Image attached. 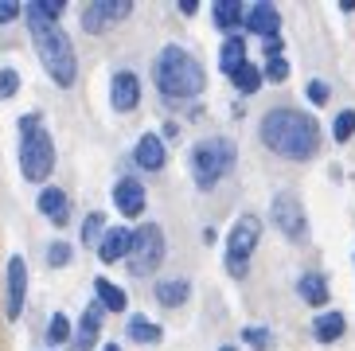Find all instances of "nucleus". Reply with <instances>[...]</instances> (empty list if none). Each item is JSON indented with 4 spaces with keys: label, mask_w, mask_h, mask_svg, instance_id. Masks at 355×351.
<instances>
[{
    "label": "nucleus",
    "mask_w": 355,
    "mask_h": 351,
    "mask_svg": "<svg viewBox=\"0 0 355 351\" xmlns=\"http://www.w3.org/2000/svg\"><path fill=\"white\" fill-rule=\"evenodd\" d=\"M102 332V305H90L83 312V324H78V336H74V351H90Z\"/></svg>",
    "instance_id": "15"
},
{
    "label": "nucleus",
    "mask_w": 355,
    "mask_h": 351,
    "mask_svg": "<svg viewBox=\"0 0 355 351\" xmlns=\"http://www.w3.org/2000/svg\"><path fill=\"white\" fill-rule=\"evenodd\" d=\"M153 78H157V90L164 94L168 102H188V98H196L199 90H203V67H199V59H191L184 47H176V43H168L164 51L157 55V62H153Z\"/></svg>",
    "instance_id": "3"
},
{
    "label": "nucleus",
    "mask_w": 355,
    "mask_h": 351,
    "mask_svg": "<svg viewBox=\"0 0 355 351\" xmlns=\"http://www.w3.org/2000/svg\"><path fill=\"white\" fill-rule=\"evenodd\" d=\"M242 24H246L254 35H266V40H277V31H282V16H277L273 4H254V8H246Z\"/></svg>",
    "instance_id": "13"
},
{
    "label": "nucleus",
    "mask_w": 355,
    "mask_h": 351,
    "mask_svg": "<svg viewBox=\"0 0 355 351\" xmlns=\"http://www.w3.org/2000/svg\"><path fill=\"white\" fill-rule=\"evenodd\" d=\"M261 78H270V83H285V78H289V62H285L282 55L266 59V67H261Z\"/></svg>",
    "instance_id": "27"
},
{
    "label": "nucleus",
    "mask_w": 355,
    "mask_h": 351,
    "mask_svg": "<svg viewBox=\"0 0 355 351\" xmlns=\"http://www.w3.org/2000/svg\"><path fill=\"white\" fill-rule=\"evenodd\" d=\"M137 164L148 168V172H157V168L164 164V141H160L157 133H145L137 141Z\"/></svg>",
    "instance_id": "16"
},
{
    "label": "nucleus",
    "mask_w": 355,
    "mask_h": 351,
    "mask_svg": "<svg viewBox=\"0 0 355 351\" xmlns=\"http://www.w3.org/2000/svg\"><path fill=\"white\" fill-rule=\"evenodd\" d=\"M16 16H20V4L16 0H0V24H12Z\"/></svg>",
    "instance_id": "35"
},
{
    "label": "nucleus",
    "mask_w": 355,
    "mask_h": 351,
    "mask_svg": "<svg viewBox=\"0 0 355 351\" xmlns=\"http://www.w3.org/2000/svg\"><path fill=\"white\" fill-rule=\"evenodd\" d=\"M242 336H246V340H250L258 351H261V348H270V343H273V332H270V328H246Z\"/></svg>",
    "instance_id": "32"
},
{
    "label": "nucleus",
    "mask_w": 355,
    "mask_h": 351,
    "mask_svg": "<svg viewBox=\"0 0 355 351\" xmlns=\"http://www.w3.org/2000/svg\"><path fill=\"white\" fill-rule=\"evenodd\" d=\"M344 312H324V316H316L313 320V336L320 343H336L340 340V336H344Z\"/></svg>",
    "instance_id": "18"
},
{
    "label": "nucleus",
    "mask_w": 355,
    "mask_h": 351,
    "mask_svg": "<svg viewBox=\"0 0 355 351\" xmlns=\"http://www.w3.org/2000/svg\"><path fill=\"white\" fill-rule=\"evenodd\" d=\"M24 293H28V266L20 254L8 258V320H16L24 312Z\"/></svg>",
    "instance_id": "11"
},
{
    "label": "nucleus",
    "mask_w": 355,
    "mask_h": 351,
    "mask_svg": "<svg viewBox=\"0 0 355 351\" xmlns=\"http://www.w3.org/2000/svg\"><path fill=\"white\" fill-rule=\"evenodd\" d=\"M246 62V43H242V35H227V43H223V51H219V67H223V74H234Z\"/></svg>",
    "instance_id": "19"
},
{
    "label": "nucleus",
    "mask_w": 355,
    "mask_h": 351,
    "mask_svg": "<svg viewBox=\"0 0 355 351\" xmlns=\"http://www.w3.org/2000/svg\"><path fill=\"white\" fill-rule=\"evenodd\" d=\"M55 168V145H51V133L43 129V121L35 114L20 117V172L24 180L32 184H43Z\"/></svg>",
    "instance_id": "4"
},
{
    "label": "nucleus",
    "mask_w": 355,
    "mask_h": 351,
    "mask_svg": "<svg viewBox=\"0 0 355 351\" xmlns=\"http://www.w3.org/2000/svg\"><path fill=\"white\" fill-rule=\"evenodd\" d=\"M234 164V141L227 137H207L191 148V180L199 184V191H211Z\"/></svg>",
    "instance_id": "5"
},
{
    "label": "nucleus",
    "mask_w": 355,
    "mask_h": 351,
    "mask_svg": "<svg viewBox=\"0 0 355 351\" xmlns=\"http://www.w3.org/2000/svg\"><path fill=\"white\" fill-rule=\"evenodd\" d=\"M188 297H191V285L184 277H172V281H160V285H157V300H160V305H168V309L184 305Z\"/></svg>",
    "instance_id": "22"
},
{
    "label": "nucleus",
    "mask_w": 355,
    "mask_h": 351,
    "mask_svg": "<svg viewBox=\"0 0 355 351\" xmlns=\"http://www.w3.org/2000/svg\"><path fill=\"white\" fill-rule=\"evenodd\" d=\"M114 203H117V211H121L125 219H137V215H141V211H145V187H141V180H133V176L117 180Z\"/></svg>",
    "instance_id": "12"
},
{
    "label": "nucleus",
    "mask_w": 355,
    "mask_h": 351,
    "mask_svg": "<svg viewBox=\"0 0 355 351\" xmlns=\"http://www.w3.org/2000/svg\"><path fill=\"white\" fill-rule=\"evenodd\" d=\"M273 223H277V230H282L285 238H293V242H304V238H309V219H304V207L293 191H277V196H273Z\"/></svg>",
    "instance_id": "8"
},
{
    "label": "nucleus",
    "mask_w": 355,
    "mask_h": 351,
    "mask_svg": "<svg viewBox=\"0 0 355 351\" xmlns=\"http://www.w3.org/2000/svg\"><path fill=\"white\" fill-rule=\"evenodd\" d=\"M160 262H164V234H160V227L157 223L137 227L133 246H129V273L133 277H148Z\"/></svg>",
    "instance_id": "7"
},
{
    "label": "nucleus",
    "mask_w": 355,
    "mask_h": 351,
    "mask_svg": "<svg viewBox=\"0 0 355 351\" xmlns=\"http://www.w3.org/2000/svg\"><path fill=\"white\" fill-rule=\"evenodd\" d=\"M261 145L273 148L285 160H309V156L320 148V125L313 121L301 110H289V105H277L261 117Z\"/></svg>",
    "instance_id": "1"
},
{
    "label": "nucleus",
    "mask_w": 355,
    "mask_h": 351,
    "mask_svg": "<svg viewBox=\"0 0 355 351\" xmlns=\"http://www.w3.org/2000/svg\"><path fill=\"white\" fill-rule=\"evenodd\" d=\"M211 16H215V24H219V28L227 31V35H234V28L242 24V16H246V8H242L239 0H219Z\"/></svg>",
    "instance_id": "21"
},
{
    "label": "nucleus",
    "mask_w": 355,
    "mask_h": 351,
    "mask_svg": "<svg viewBox=\"0 0 355 351\" xmlns=\"http://www.w3.org/2000/svg\"><path fill=\"white\" fill-rule=\"evenodd\" d=\"M129 246H133V230L125 227H114V230H105L102 242H98V258L110 266V262H121L129 258Z\"/></svg>",
    "instance_id": "14"
},
{
    "label": "nucleus",
    "mask_w": 355,
    "mask_h": 351,
    "mask_svg": "<svg viewBox=\"0 0 355 351\" xmlns=\"http://www.w3.org/2000/svg\"><path fill=\"white\" fill-rule=\"evenodd\" d=\"M297 293H301L304 305H313V309H320L324 300H328V281H324V273H304L301 285H297Z\"/></svg>",
    "instance_id": "20"
},
{
    "label": "nucleus",
    "mask_w": 355,
    "mask_h": 351,
    "mask_svg": "<svg viewBox=\"0 0 355 351\" xmlns=\"http://www.w3.org/2000/svg\"><path fill=\"white\" fill-rule=\"evenodd\" d=\"M67 340H71V320L63 312H55L51 324H47V343H67Z\"/></svg>",
    "instance_id": "26"
},
{
    "label": "nucleus",
    "mask_w": 355,
    "mask_h": 351,
    "mask_svg": "<svg viewBox=\"0 0 355 351\" xmlns=\"http://www.w3.org/2000/svg\"><path fill=\"white\" fill-rule=\"evenodd\" d=\"M129 12H133L129 0H98V4H90V8L83 12V28L86 31H105L110 24L125 20Z\"/></svg>",
    "instance_id": "9"
},
{
    "label": "nucleus",
    "mask_w": 355,
    "mask_h": 351,
    "mask_svg": "<svg viewBox=\"0 0 355 351\" xmlns=\"http://www.w3.org/2000/svg\"><path fill=\"white\" fill-rule=\"evenodd\" d=\"M40 211L51 219L55 227H63L67 223V191H59V187H43L40 191Z\"/></svg>",
    "instance_id": "17"
},
{
    "label": "nucleus",
    "mask_w": 355,
    "mask_h": 351,
    "mask_svg": "<svg viewBox=\"0 0 355 351\" xmlns=\"http://www.w3.org/2000/svg\"><path fill=\"white\" fill-rule=\"evenodd\" d=\"M47 262H51V266H67V262H71V246H67V242H55V246L47 250Z\"/></svg>",
    "instance_id": "34"
},
{
    "label": "nucleus",
    "mask_w": 355,
    "mask_h": 351,
    "mask_svg": "<svg viewBox=\"0 0 355 351\" xmlns=\"http://www.w3.org/2000/svg\"><path fill=\"white\" fill-rule=\"evenodd\" d=\"M230 83L239 86L242 94H254V90L261 86V67H254V62H242L239 71L230 74Z\"/></svg>",
    "instance_id": "24"
},
{
    "label": "nucleus",
    "mask_w": 355,
    "mask_h": 351,
    "mask_svg": "<svg viewBox=\"0 0 355 351\" xmlns=\"http://www.w3.org/2000/svg\"><path fill=\"white\" fill-rule=\"evenodd\" d=\"M32 8L40 12V16H47V20H55V24H59V16H63V8H67V4H63V0H32Z\"/></svg>",
    "instance_id": "29"
},
{
    "label": "nucleus",
    "mask_w": 355,
    "mask_h": 351,
    "mask_svg": "<svg viewBox=\"0 0 355 351\" xmlns=\"http://www.w3.org/2000/svg\"><path fill=\"white\" fill-rule=\"evenodd\" d=\"M16 90H20V74L12 71V67H4L0 71V98H12Z\"/></svg>",
    "instance_id": "31"
},
{
    "label": "nucleus",
    "mask_w": 355,
    "mask_h": 351,
    "mask_svg": "<svg viewBox=\"0 0 355 351\" xmlns=\"http://www.w3.org/2000/svg\"><path fill=\"white\" fill-rule=\"evenodd\" d=\"M102 230H105V219L102 215H90L83 223V242H102Z\"/></svg>",
    "instance_id": "30"
},
{
    "label": "nucleus",
    "mask_w": 355,
    "mask_h": 351,
    "mask_svg": "<svg viewBox=\"0 0 355 351\" xmlns=\"http://www.w3.org/2000/svg\"><path fill=\"white\" fill-rule=\"evenodd\" d=\"M261 242V219L258 215H242L227 234V269L234 277H246V269H250V258L254 250Z\"/></svg>",
    "instance_id": "6"
},
{
    "label": "nucleus",
    "mask_w": 355,
    "mask_h": 351,
    "mask_svg": "<svg viewBox=\"0 0 355 351\" xmlns=\"http://www.w3.org/2000/svg\"><path fill=\"white\" fill-rule=\"evenodd\" d=\"M102 351H121V348H117V343H105V348Z\"/></svg>",
    "instance_id": "36"
},
{
    "label": "nucleus",
    "mask_w": 355,
    "mask_h": 351,
    "mask_svg": "<svg viewBox=\"0 0 355 351\" xmlns=\"http://www.w3.org/2000/svg\"><path fill=\"white\" fill-rule=\"evenodd\" d=\"M352 133H355V110H344V114L332 121V137L336 141H352Z\"/></svg>",
    "instance_id": "28"
},
{
    "label": "nucleus",
    "mask_w": 355,
    "mask_h": 351,
    "mask_svg": "<svg viewBox=\"0 0 355 351\" xmlns=\"http://www.w3.org/2000/svg\"><path fill=\"white\" fill-rule=\"evenodd\" d=\"M110 102H114V110L129 114V110L141 102V78H137L133 71H117L114 83H110Z\"/></svg>",
    "instance_id": "10"
},
{
    "label": "nucleus",
    "mask_w": 355,
    "mask_h": 351,
    "mask_svg": "<svg viewBox=\"0 0 355 351\" xmlns=\"http://www.w3.org/2000/svg\"><path fill=\"white\" fill-rule=\"evenodd\" d=\"M94 293H98V305H102V309H110V312H125V293L117 289L114 281L98 277V281H94Z\"/></svg>",
    "instance_id": "23"
},
{
    "label": "nucleus",
    "mask_w": 355,
    "mask_h": 351,
    "mask_svg": "<svg viewBox=\"0 0 355 351\" xmlns=\"http://www.w3.org/2000/svg\"><path fill=\"white\" fill-rule=\"evenodd\" d=\"M125 332H129V340H137V343H160V328L157 324H148L145 316H133Z\"/></svg>",
    "instance_id": "25"
},
{
    "label": "nucleus",
    "mask_w": 355,
    "mask_h": 351,
    "mask_svg": "<svg viewBox=\"0 0 355 351\" xmlns=\"http://www.w3.org/2000/svg\"><path fill=\"white\" fill-rule=\"evenodd\" d=\"M219 351H239V348H230V343H223V348Z\"/></svg>",
    "instance_id": "37"
},
{
    "label": "nucleus",
    "mask_w": 355,
    "mask_h": 351,
    "mask_svg": "<svg viewBox=\"0 0 355 351\" xmlns=\"http://www.w3.org/2000/svg\"><path fill=\"white\" fill-rule=\"evenodd\" d=\"M328 94H332V90H328V83H320V78L309 83V102H313V105H324V102H328Z\"/></svg>",
    "instance_id": "33"
},
{
    "label": "nucleus",
    "mask_w": 355,
    "mask_h": 351,
    "mask_svg": "<svg viewBox=\"0 0 355 351\" xmlns=\"http://www.w3.org/2000/svg\"><path fill=\"white\" fill-rule=\"evenodd\" d=\"M24 16H28V28H32V43L35 51H40L43 67H47V74H51L59 86H74V74H78V59H74V43L71 35H67L63 28L55 20H47V16H40V12L28 4L24 8Z\"/></svg>",
    "instance_id": "2"
}]
</instances>
